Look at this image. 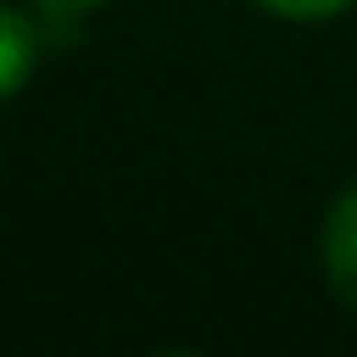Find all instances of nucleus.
Segmentation results:
<instances>
[{
  "instance_id": "obj_1",
  "label": "nucleus",
  "mask_w": 357,
  "mask_h": 357,
  "mask_svg": "<svg viewBox=\"0 0 357 357\" xmlns=\"http://www.w3.org/2000/svg\"><path fill=\"white\" fill-rule=\"evenodd\" d=\"M324 268H329L335 296L357 312V184L335 201V212L324 223Z\"/></svg>"
},
{
  "instance_id": "obj_2",
  "label": "nucleus",
  "mask_w": 357,
  "mask_h": 357,
  "mask_svg": "<svg viewBox=\"0 0 357 357\" xmlns=\"http://www.w3.org/2000/svg\"><path fill=\"white\" fill-rule=\"evenodd\" d=\"M28 61H33V28H28L22 11H6L0 17V84H6V95L22 89Z\"/></svg>"
},
{
  "instance_id": "obj_3",
  "label": "nucleus",
  "mask_w": 357,
  "mask_h": 357,
  "mask_svg": "<svg viewBox=\"0 0 357 357\" xmlns=\"http://www.w3.org/2000/svg\"><path fill=\"white\" fill-rule=\"evenodd\" d=\"M268 11H284V17H335L346 11L351 0H262Z\"/></svg>"
},
{
  "instance_id": "obj_4",
  "label": "nucleus",
  "mask_w": 357,
  "mask_h": 357,
  "mask_svg": "<svg viewBox=\"0 0 357 357\" xmlns=\"http://www.w3.org/2000/svg\"><path fill=\"white\" fill-rule=\"evenodd\" d=\"M50 11H84V6H100V0H45Z\"/></svg>"
}]
</instances>
